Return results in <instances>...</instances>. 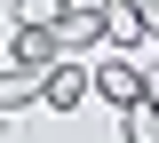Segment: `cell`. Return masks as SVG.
I'll list each match as a JSON object with an SVG mask.
<instances>
[{"label": "cell", "instance_id": "obj_1", "mask_svg": "<svg viewBox=\"0 0 159 143\" xmlns=\"http://www.w3.org/2000/svg\"><path fill=\"white\" fill-rule=\"evenodd\" d=\"M88 96H96V72H88L80 56H56L48 72H40V103H48V111H80Z\"/></svg>", "mask_w": 159, "mask_h": 143}, {"label": "cell", "instance_id": "obj_2", "mask_svg": "<svg viewBox=\"0 0 159 143\" xmlns=\"http://www.w3.org/2000/svg\"><path fill=\"white\" fill-rule=\"evenodd\" d=\"M96 96H103V103H119V111H127V103H143V64L111 56V64L96 72Z\"/></svg>", "mask_w": 159, "mask_h": 143}, {"label": "cell", "instance_id": "obj_3", "mask_svg": "<svg viewBox=\"0 0 159 143\" xmlns=\"http://www.w3.org/2000/svg\"><path fill=\"white\" fill-rule=\"evenodd\" d=\"M96 40H103V8H64V24H56L64 56H80V48H96Z\"/></svg>", "mask_w": 159, "mask_h": 143}, {"label": "cell", "instance_id": "obj_4", "mask_svg": "<svg viewBox=\"0 0 159 143\" xmlns=\"http://www.w3.org/2000/svg\"><path fill=\"white\" fill-rule=\"evenodd\" d=\"M8 56H16V72H48L64 48H56V32H32V24H16V48H8Z\"/></svg>", "mask_w": 159, "mask_h": 143}, {"label": "cell", "instance_id": "obj_5", "mask_svg": "<svg viewBox=\"0 0 159 143\" xmlns=\"http://www.w3.org/2000/svg\"><path fill=\"white\" fill-rule=\"evenodd\" d=\"M103 40H119V56L143 40V16H135V0H103Z\"/></svg>", "mask_w": 159, "mask_h": 143}, {"label": "cell", "instance_id": "obj_6", "mask_svg": "<svg viewBox=\"0 0 159 143\" xmlns=\"http://www.w3.org/2000/svg\"><path fill=\"white\" fill-rule=\"evenodd\" d=\"M64 8H72V0H16V24H32V32H56V24H64Z\"/></svg>", "mask_w": 159, "mask_h": 143}, {"label": "cell", "instance_id": "obj_7", "mask_svg": "<svg viewBox=\"0 0 159 143\" xmlns=\"http://www.w3.org/2000/svg\"><path fill=\"white\" fill-rule=\"evenodd\" d=\"M119 135L127 143H159V111L151 103H127V111H119Z\"/></svg>", "mask_w": 159, "mask_h": 143}, {"label": "cell", "instance_id": "obj_8", "mask_svg": "<svg viewBox=\"0 0 159 143\" xmlns=\"http://www.w3.org/2000/svg\"><path fill=\"white\" fill-rule=\"evenodd\" d=\"M40 96V72H16V80H0V111H16V103Z\"/></svg>", "mask_w": 159, "mask_h": 143}, {"label": "cell", "instance_id": "obj_9", "mask_svg": "<svg viewBox=\"0 0 159 143\" xmlns=\"http://www.w3.org/2000/svg\"><path fill=\"white\" fill-rule=\"evenodd\" d=\"M135 16H143V40H159V0H135Z\"/></svg>", "mask_w": 159, "mask_h": 143}, {"label": "cell", "instance_id": "obj_10", "mask_svg": "<svg viewBox=\"0 0 159 143\" xmlns=\"http://www.w3.org/2000/svg\"><path fill=\"white\" fill-rule=\"evenodd\" d=\"M143 103L159 111V64H143Z\"/></svg>", "mask_w": 159, "mask_h": 143}, {"label": "cell", "instance_id": "obj_11", "mask_svg": "<svg viewBox=\"0 0 159 143\" xmlns=\"http://www.w3.org/2000/svg\"><path fill=\"white\" fill-rule=\"evenodd\" d=\"M0 119H8V111H0Z\"/></svg>", "mask_w": 159, "mask_h": 143}]
</instances>
